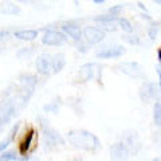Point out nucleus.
Here are the masks:
<instances>
[{"instance_id":"nucleus-1","label":"nucleus","mask_w":161,"mask_h":161,"mask_svg":"<svg viewBox=\"0 0 161 161\" xmlns=\"http://www.w3.org/2000/svg\"><path fill=\"white\" fill-rule=\"evenodd\" d=\"M67 138L70 144H73L75 148L83 149V150H98L101 149V141L95 134H93L89 130L83 129H74L67 133Z\"/></svg>"},{"instance_id":"nucleus-2","label":"nucleus","mask_w":161,"mask_h":161,"mask_svg":"<svg viewBox=\"0 0 161 161\" xmlns=\"http://www.w3.org/2000/svg\"><path fill=\"white\" fill-rule=\"evenodd\" d=\"M43 144L50 148L64 144L62 134H60L57 129H54L50 126V125H47L46 121H44V124H43Z\"/></svg>"},{"instance_id":"nucleus-3","label":"nucleus","mask_w":161,"mask_h":161,"mask_svg":"<svg viewBox=\"0 0 161 161\" xmlns=\"http://www.w3.org/2000/svg\"><path fill=\"white\" fill-rule=\"evenodd\" d=\"M125 53H126V50L124 48V46H119V44H103L95 53V57L99 59H112V58L122 57Z\"/></svg>"},{"instance_id":"nucleus-4","label":"nucleus","mask_w":161,"mask_h":161,"mask_svg":"<svg viewBox=\"0 0 161 161\" xmlns=\"http://www.w3.org/2000/svg\"><path fill=\"white\" fill-rule=\"evenodd\" d=\"M15 114H16V105H15L14 99L7 98L0 102V122L3 125L11 122Z\"/></svg>"},{"instance_id":"nucleus-5","label":"nucleus","mask_w":161,"mask_h":161,"mask_svg":"<svg viewBox=\"0 0 161 161\" xmlns=\"http://www.w3.org/2000/svg\"><path fill=\"white\" fill-rule=\"evenodd\" d=\"M101 73H102V67L98 63H85L79 69V75L83 82L93 80V79H99Z\"/></svg>"},{"instance_id":"nucleus-6","label":"nucleus","mask_w":161,"mask_h":161,"mask_svg":"<svg viewBox=\"0 0 161 161\" xmlns=\"http://www.w3.org/2000/svg\"><path fill=\"white\" fill-rule=\"evenodd\" d=\"M158 93H160V83L156 85L154 82H145L140 87L138 95L142 102H149V101L156 99Z\"/></svg>"},{"instance_id":"nucleus-7","label":"nucleus","mask_w":161,"mask_h":161,"mask_svg":"<svg viewBox=\"0 0 161 161\" xmlns=\"http://www.w3.org/2000/svg\"><path fill=\"white\" fill-rule=\"evenodd\" d=\"M82 35L85 36V39L87 40V43L90 44H98L106 36V32L103 31L102 28L94 27V26H87L83 28Z\"/></svg>"},{"instance_id":"nucleus-8","label":"nucleus","mask_w":161,"mask_h":161,"mask_svg":"<svg viewBox=\"0 0 161 161\" xmlns=\"http://www.w3.org/2000/svg\"><path fill=\"white\" fill-rule=\"evenodd\" d=\"M42 42L47 46H60L66 42V36H64V34L57 31V30H47L42 38Z\"/></svg>"},{"instance_id":"nucleus-9","label":"nucleus","mask_w":161,"mask_h":161,"mask_svg":"<svg viewBox=\"0 0 161 161\" xmlns=\"http://www.w3.org/2000/svg\"><path fill=\"white\" fill-rule=\"evenodd\" d=\"M35 66H36L38 73L47 75L53 73V55L50 54H40L35 60Z\"/></svg>"},{"instance_id":"nucleus-10","label":"nucleus","mask_w":161,"mask_h":161,"mask_svg":"<svg viewBox=\"0 0 161 161\" xmlns=\"http://www.w3.org/2000/svg\"><path fill=\"white\" fill-rule=\"evenodd\" d=\"M118 70L121 73H124L125 75L128 77H132V78H141L144 75L142 73V69L138 63L136 62H124V63H119Z\"/></svg>"},{"instance_id":"nucleus-11","label":"nucleus","mask_w":161,"mask_h":161,"mask_svg":"<svg viewBox=\"0 0 161 161\" xmlns=\"http://www.w3.org/2000/svg\"><path fill=\"white\" fill-rule=\"evenodd\" d=\"M36 82H38V79L32 74H24L20 77V85H22L23 93L26 94L24 95V101H27L30 98V95L32 94V92L35 90V86H36Z\"/></svg>"},{"instance_id":"nucleus-12","label":"nucleus","mask_w":161,"mask_h":161,"mask_svg":"<svg viewBox=\"0 0 161 161\" xmlns=\"http://www.w3.org/2000/svg\"><path fill=\"white\" fill-rule=\"evenodd\" d=\"M130 154L132 153H130L129 148L121 140L110 148V157H112V160H126L129 158Z\"/></svg>"},{"instance_id":"nucleus-13","label":"nucleus","mask_w":161,"mask_h":161,"mask_svg":"<svg viewBox=\"0 0 161 161\" xmlns=\"http://www.w3.org/2000/svg\"><path fill=\"white\" fill-rule=\"evenodd\" d=\"M119 140L129 148L130 153H137V150L140 149V138L136 132H125Z\"/></svg>"},{"instance_id":"nucleus-14","label":"nucleus","mask_w":161,"mask_h":161,"mask_svg":"<svg viewBox=\"0 0 161 161\" xmlns=\"http://www.w3.org/2000/svg\"><path fill=\"white\" fill-rule=\"evenodd\" d=\"M95 22L101 24L103 31H115L118 27V18L113 16V15H103V16H98Z\"/></svg>"},{"instance_id":"nucleus-15","label":"nucleus","mask_w":161,"mask_h":161,"mask_svg":"<svg viewBox=\"0 0 161 161\" xmlns=\"http://www.w3.org/2000/svg\"><path fill=\"white\" fill-rule=\"evenodd\" d=\"M35 134H36L35 129H30L28 132L24 134V137L19 142V153L20 154H27V152L31 149V145H32V141L35 138Z\"/></svg>"},{"instance_id":"nucleus-16","label":"nucleus","mask_w":161,"mask_h":161,"mask_svg":"<svg viewBox=\"0 0 161 161\" xmlns=\"http://www.w3.org/2000/svg\"><path fill=\"white\" fill-rule=\"evenodd\" d=\"M62 31L67 35V36H70L71 39L74 40H80L82 39V30H80L79 26H77V24L74 23H66L62 26Z\"/></svg>"},{"instance_id":"nucleus-17","label":"nucleus","mask_w":161,"mask_h":161,"mask_svg":"<svg viewBox=\"0 0 161 161\" xmlns=\"http://www.w3.org/2000/svg\"><path fill=\"white\" fill-rule=\"evenodd\" d=\"M0 12L3 15H18L20 14V7L16 6V4H14L12 2H6L2 3V6H0Z\"/></svg>"},{"instance_id":"nucleus-18","label":"nucleus","mask_w":161,"mask_h":161,"mask_svg":"<svg viewBox=\"0 0 161 161\" xmlns=\"http://www.w3.org/2000/svg\"><path fill=\"white\" fill-rule=\"evenodd\" d=\"M15 38H18L20 40H27V42H31L38 38V31L36 30H22V31H16L14 34Z\"/></svg>"},{"instance_id":"nucleus-19","label":"nucleus","mask_w":161,"mask_h":161,"mask_svg":"<svg viewBox=\"0 0 161 161\" xmlns=\"http://www.w3.org/2000/svg\"><path fill=\"white\" fill-rule=\"evenodd\" d=\"M66 64V59H64L63 54H57L53 57V73H59Z\"/></svg>"},{"instance_id":"nucleus-20","label":"nucleus","mask_w":161,"mask_h":161,"mask_svg":"<svg viewBox=\"0 0 161 161\" xmlns=\"http://www.w3.org/2000/svg\"><path fill=\"white\" fill-rule=\"evenodd\" d=\"M18 129H19V124L15 125V126L12 128V130L9 132V134L7 136V138L4 140V141H2V142H0V153H2L3 150H6V149L9 147V145L12 144V141H14V136L18 133Z\"/></svg>"},{"instance_id":"nucleus-21","label":"nucleus","mask_w":161,"mask_h":161,"mask_svg":"<svg viewBox=\"0 0 161 161\" xmlns=\"http://www.w3.org/2000/svg\"><path fill=\"white\" fill-rule=\"evenodd\" d=\"M153 119H154L156 126H160V125H161V103H160L158 99L154 102V108H153Z\"/></svg>"},{"instance_id":"nucleus-22","label":"nucleus","mask_w":161,"mask_h":161,"mask_svg":"<svg viewBox=\"0 0 161 161\" xmlns=\"http://www.w3.org/2000/svg\"><path fill=\"white\" fill-rule=\"evenodd\" d=\"M118 26L124 30V32L132 34L133 32V26L126 18H118Z\"/></svg>"},{"instance_id":"nucleus-23","label":"nucleus","mask_w":161,"mask_h":161,"mask_svg":"<svg viewBox=\"0 0 161 161\" xmlns=\"http://www.w3.org/2000/svg\"><path fill=\"white\" fill-rule=\"evenodd\" d=\"M16 160H19V157L15 152H6V150H3L2 154H0V161H16Z\"/></svg>"},{"instance_id":"nucleus-24","label":"nucleus","mask_w":161,"mask_h":161,"mask_svg":"<svg viewBox=\"0 0 161 161\" xmlns=\"http://www.w3.org/2000/svg\"><path fill=\"white\" fill-rule=\"evenodd\" d=\"M158 32H160V24H158V23H153L152 26L149 27V31H148V35H149L150 40L157 39Z\"/></svg>"},{"instance_id":"nucleus-25","label":"nucleus","mask_w":161,"mask_h":161,"mask_svg":"<svg viewBox=\"0 0 161 161\" xmlns=\"http://www.w3.org/2000/svg\"><path fill=\"white\" fill-rule=\"evenodd\" d=\"M32 53H34V48H32V47H24V48H22V50H20V51L18 53V58L26 59V58H28Z\"/></svg>"},{"instance_id":"nucleus-26","label":"nucleus","mask_w":161,"mask_h":161,"mask_svg":"<svg viewBox=\"0 0 161 161\" xmlns=\"http://www.w3.org/2000/svg\"><path fill=\"white\" fill-rule=\"evenodd\" d=\"M124 40L128 42L129 44H132V46H137V44H140V38L137 36V35H125Z\"/></svg>"},{"instance_id":"nucleus-27","label":"nucleus","mask_w":161,"mask_h":161,"mask_svg":"<svg viewBox=\"0 0 161 161\" xmlns=\"http://www.w3.org/2000/svg\"><path fill=\"white\" fill-rule=\"evenodd\" d=\"M58 109H59V103L58 102H51L44 106V112H48V113H58Z\"/></svg>"},{"instance_id":"nucleus-28","label":"nucleus","mask_w":161,"mask_h":161,"mask_svg":"<svg viewBox=\"0 0 161 161\" xmlns=\"http://www.w3.org/2000/svg\"><path fill=\"white\" fill-rule=\"evenodd\" d=\"M122 9H124V6H114L109 9V14L110 15H113V16H119V14L122 12Z\"/></svg>"},{"instance_id":"nucleus-29","label":"nucleus","mask_w":161,"mask_h":161,"mask_svg":"<svg viewBox=\"0 0 161 161\" xmlns=\"http://www.w3.org/2000/svg\"><path fill=\"white\" fill-rule=\"evenodd\" d=\"M9 36V32L8 31H0V42L4 39H7Z\"/></svg>"},{"instance_id":"nucleus-30","label":"nucleus","mask_w":161,"mask_h":161,"mask_svg":"<svg viewBox=\"0 0 161 161\" xmlns=\"http://www.w3.org/2000/svg\"><path fill=\"white\" fill-rule=\"evenodd\" d=\"M156 71H157V75H158V79H161V64H160V62L157 63V66H156Z\"/></svg>"},{"instance_id":"nucleus-31","label":"nucleus","mask_w":161,"mask_h":161,"mask_svg":"<svg viewBox=\"0 0 161 161\" xmlns=\"http://www.w3.org/2000/svg\"><path fill=\"white\" fill-rule=\"evenodd\" d=\"M137 6H138V7L141 8V9H142V11H144V12H148V8H147V7H145V6H144V4H142V3H137Z\"/></svg>"},{"instance_id":"nucleus-32","label":"nucleus","mask_w":161,"mask_h":161,"mask_svg":"<svg viewBox=\"0 0 161 161\" xmlns=\"http://www.w3.org/2000/svg\"><path fill=\"white\" fill-rule=\"evenodd\" d=\"M157 59H158V62L161 60V50H160V48L157 50Z\"/></svg>"},{"instance_id":"nucleus-33","label":"nucleus","mask_w":161,"mask_h":161,"mask_svg":"<svg viewBox=\"0 0 161 161\" xmlns=\"http://www.w3.org/2000/svg\"><path fill=\"white\" fill-rule=\"evenodd\" d=\"M93 2L95 4H102V3H105V0H93Z\"/></svg>"},{"instance_id":"nucleus-34","label":"nucleus","mask_w":161,"mask_h":161,"mask_svg":"<svg viewBox=\"0 0 161 161\" xmlns=\"http://www.w3.org/2000/svg\"><path fill=\"white\" fill-rule=\"evenodd\" d=\"M154 2H156V3H157V4H158V6H160V3H161V0H154Z\"/></svg>"},{"instance_id":"nucleus-35","label":"nucleus","mask_w":161,"mask_h":161,"mask_svg":"<svg viewBox=\"0 0 161 161\" xmlns=\"http://www.w3.org/2000/svg\"><path fill=\"white\" fill-rule=\"evenodd\" d=\"M2 128H3V124L0 122V133H2Z\"/></svg>"},{"instance_id":"nucleus-36","label":"nucleus","mask_w":161,"mask_h":161,"mask_svg":"<svg viewBox=\"0 0 161 161\" xmlns=\"http://www.w3.org/2000/svg\"><path fill=\"white\" fill-rule=\"evenodd\" d=\"M16 2H26V0H16Z\"/></svg>"}]
</instances>
